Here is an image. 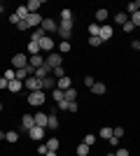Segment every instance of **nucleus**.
<instances>
[{"label":"nucleus","mask_w":140,"mask_h":156,"mask_svg":"<svg viewBox=\"0 0 140 156\" xmlns=\"http://www.w3.org/2000/svg\"><path fill=\"white\" fill-rule=\"evenodd\" d=\"M45 65L49 68V70H54V68H59V65H63V56H61L59 51H52V54H47V58H45Z\"/></svg>","instance_id":"f257e3e1"},{"label":"nucleus","mask_w":140,"mask_h":156,"mask_svg":"<svg viewBox=\"0 0 140 156\" xmlns=\"http://www.w3.org/2000/svg\"><path fill=\"white\" fill-rule=\"evenodd\" d=\"M59 35H61V40H68V42H70V37H73V21H61L59 23Z\"/></svg>","instance_id":"f03ea898"},{"label":"nucleus","mask_w":140,"mask_h":156,"mask_svg":"<svg viewBox=\"0 0 140 156\" xmlns=\"http://www.w3.org/2000/svg\"><path fill=\"white\" fill-rule=\"evenodd\" d=\"M12 68H14V70H23V68H28V54H14V56H12Z\"/></svg>","instance_id":"7ed1b4c3"},{"label":"nucleus","mask_w":140,"mask_h":156,"mask_svg":"<svg viewBox=\"0 0 140 156\" xmlns=\"http://www.w3.org/2000/svg\"><path fill=\"white\" fill-rule=\"evenodd\" d=\"M45 100H47L45 91H33V93H28V103L35 105V107H42V105H45Z\"/></svg>","instance_id":"20e7f679"},{"label":"nucleus","mask_w":140,"mask_h":156,"mask_svg":"<svg viewBox=\"0 0 140 156\" xmlns=\"http://www.w3.org/2000/svg\"><path fill=\"white\" fill-rule=\"evenodd\" d=\"M23 89H28L31 93H33V91H42V84H40V79H38V77L31 75V77L23 79Z\"/></svg>","instance_id":"39448f33"},{"label":"nucleus","mask_w":140,"mask_h":156,"mask_svg":"<svg viewBox=\"0 0 140 156\" xmlns=\"http://www.w3.org/2000/svg\"><path fill=\"white\" fill-rule=\"evenodd\" d=\"M40 65H45V56H42V54H38V56H28V72H31V75H33Z\"/></svg>","instance_id":"423d86ee"},{"label":"nucleus","mask_w":140,"mask_h":156,"mask_svg":"<svg viewBox=\"0 0 140 156\" xmlns=\"http://www.w3.org/2000/svg\"><path fill=\"white\" fill-rule=\"evenodd\" d=\"M40 44V51H45V54H52L54 51V47H56V42L52 40V35H45V37L38 42Z\"/></svg>","instance_id":"0eeeda50"},{"label":"nucleus","mask_w":140,"mask_h":156,"mask_svg":"<svg viewBox=\"0 0 140 156\" xmlns=\"http://www.w3.org/2000/svg\"><path fill=\"white\" fill-rule=\"evenodd\" d=\"M40 28L45 30V35H54V33H59V23H56L54 19H45Z\"/></svg>","instance_id":"6e6552de"},{"label":"nucleus","mask_w":140,"mask_h":156,"mask_svg":"<svg viewBox=\"0 0 140 156\" xmlns=\"http://www.w3.org/2000/svg\"><path fill=\"white\" fill-rule=\"evenodd\" d=\"M42 21H45V16H40L38 12H33V14H28L26 23H28V28H40V26H42Z\"/></svg>","instance_id":"1a4fd4ad"},{"label":"nucleus","mask_w":140,"mask_h":156,"mask_svg":"<svg viewBox=\"0 0 140 156\" xmlns=\"http://www.w3.org/2000/svg\"><path fill=\"white\" fill-rule=\"evenodd\" d=\"M40 84H42V91H54V89H56V79L52 77V75H49V77H45V79H40Z\"/></svg>","instance_id":"9d476101"},{"label":"nucleus","mask_w":140,"mask_h":156,"mask_svg":"<svg viewBox=\"0 0 140 156\" xmlns=\"http://www.w3.org/2000/svg\"><path fill=\"white\" fill-rule=\"evenodd\" d=\"M33 119H35V126H40V128H47V124H49V114H45V112L33 114Z\"/></svg>","instance_id":"9b49d317"},{"label":"nucleus","mask_w":140,"mask_h":156,"mask_svg":"<svg viewBox=\"0 0 140 156\" xmlns=\"http://www.w3.org/2000/svg\"><path fill=\"white\" fill-rule=\"evenodd\" d=\"M112 35H114L112 26H100V33H98V37L103 40V42H107V40H112Z\"/></svg>","instance_id":"f8f14e48"},{"label":"nucleus","mask_w":140,"mask_h":156,"mask_svg":"<svg viewBox=\"0 0 140 156\" xmlns=\"http://www.w3.org/2000/svg\"><path fill=\"white\" fill-rule=\"evenodd\" d=\"M33 126H35L33 114H23V117H21V128H23V130H31Z\"/></svg>","instance_id":"ddd939ff"},{"label":"nucleus","mask_w":140,"mask_h":156,"mask_svg":"<svg viewBox=\"0 0 140 156\" xmlns=\"http://www.w3.org/2000/svg\"><path fill=\"white\" fill-rule=\"evenodd\" d=\"M45 130H47V128H40V126H33V128L28 130V135L33 137V140H38V142H40L42 137H45Z\"/></svg>","instance_id":"4468645a"},{"label":"nucleus","mask_w":140,"mask_h":156,"mask_svg":"<svg viewBox=\"0 0 140 156\" xmlns=\"http://www.w3.org/2000/svg\"><path fill=\"white\" fill-rule=\"evenodd\" d=\"M70 86H73V82H70V77H61V79H56V89H61V91H68V89H70Z\"/></svg>","instance_id":"2eb2a0df"},{"label":"nucleus","mask_w":140,"mask_h":156,"mask_svg":"<svg viewBox=\"0 0 140 156\" xmlns=\"http://www.w3.org/2000/svg\"><path fill=\"white\" fill-rule=\"evenodd\" d=\"M47 128H49V130H56V128H59V117H56V110L49 112V124H47Z\"/></svg>","instance_id":"dca6fc26"},{"label":"nucleus","mask_w":140,"mask_h":156,"mask_svg":"<svg viewBox=\"0 0 140 156\" xmlns=\"http://www.w3.org/2000/svg\"><path fill=\"white\" fill-rule=\"evenodd\" d=\"M49 75H52V70H49L47 65H40V68L33 72V77H38V79H45V77H49Z\"/></svg>","instance_id":"f3484780"},{"label":"nucleus","mask_w":140,"mask_h":156,"mask_svg":"<svg viewBox=\"0 0 140 156\" xmlns=\"http://www.w3.org/2000/svg\"><path fill=\"white\" fill-rule=\"evenodd\" d=\"M26 51H28V56H38V54H40V44L31 40V42L26 44Z\"/></svg>","instance_id":"a211bd4d"},{"label":"nucleus","mask_w":140,"mask_h":156,"mask_svg":"<svg viewBox=\"0 0 140 156\" xmlns=\"http://www.w3.org/2000/svg\"><path fill=\"white\" fill-rule=\"evenodd\" d=\"M21 89H23V82H19V79H12V82L7 84V91H12V93H19Z\"/></svg>","instance_id":"6ab92c4d"},{"label":"nucleus","mask_w":140,"mask_h":156,"mask_svg":"<svg viewBox=\"0 0 140 156\" xmlns=\"http://www.w3.org/2000/svg\"><path fill=\"white\" fill-rule=\"evenodd\" d=\"M105 91H107V86L103 84V82H96V84L91 86V93H93V96H103Z\"/></svg>","instance_id":"aec40b11"},{"label":"nucleus","mask_w":140,"mask_h":156,"mask_svg":"<svg viewBox=\"0 0 140 156\" xmlns=\"http://www.w3.org/2000/svg\"><path fill=\"white\" fill-rule=\"evenodd\" d=\"M63 98H66L68 103H75V100H77V89H75V86H70L68 91H63Z\"/></svg>","instance_id":"412c9836"},{"label":"nucleus","mask_w":140,"mask_h":156,"mask_svg":"<svg viewBox=\"0 0 140 156\" xmlns=\"http://www.w3.org/2000/svg\"><path fill=\"white\" fill-rule=\"evenodd\" d=\"M14 14H16V19H19V21H26L31 12H28V7H26V5H21V7H16V12H14Z\"/></svg>","instance_id":"4be33fe9"},{"label":"nucleus","mask_w":140,"mask_h":156,"mask_svg":"<svg viewBox=\"0 0 140 156\" xmlns=\"http://www.w3.org/2000/svg\"><path fill=\"white\" fill-rule=\"evenodd\" d=\"M42 5H45V0H31V2H26V7H28V12H31V14L38 12Z\"/></svg>","instance_id":"5701e85b"},{"label":"nucleus","mask_w":140,"mask_h":156,"mask_svg":"<svg viewBox=\"0 0 140 156\" xmlns=\"http://www.w3.org/2000/svg\"><path fill=\"white\" fill-rule=\"evenodd\" d=\"M47 149L49 151H59V147H61V142H59V137H49V140H47Z\"/></svg>","instance_id":"b1692460"},{"label":"nucleus","mask_w":140,"mask_h":156,"mask_svg":"<svg viewBox=\"0 0 140 156\" xmlns=\"http://www.w3.org/2000/svg\"><path fill=\"white\" fill-rule=\"evenodd\" d=\"M98 137H103V140H107V142H110V140H112V128H110V126H103V128H100V133H98Z\"/></svg>","instance_id":"393cba45"},{"label":"nucleus","mask_w":140,"mask_h":156,"mask_svg":"<svg viewBox=\"0 0 140 156\" xmlns=\"http://www.w3.org/2000/svg\"><path fill=\"white\" fill-rule=\"evenodd\" d=\"M89 149H91V147H89V144H77V149H75V154L77 156H89Z\"/></svg>","instance_id":"a878e982"},{"label":"nucleus","mask_w":140,"mask_h":156,"mask_svg":"<svg viewBox=\"0 0 140 156\" xmlns=\"http://www.w3.org/2000/svg\"><path fill=\"white\" fill-rule=\"evenodd\" d=\"M126 21H128L126 12H117V14H114V23H119V26H124Z\"/></svg>","instance_id":"bb28decb"},{"label":"nucleus","mask_w":140,"mask_h":156,"mask_svg":"<svg viewBox=\"0 0 140 156\" xmlns=\"http://www.w3.org/2000/svg\"><path fill=\"white\" fill-rule=\"evenodd\" d=\"M107 19V9L105 7H100V9H96V23H100V21Z\"/></svg>","instance_id":"cd10ccee"},{"label":"nucleus","mask_w":140,"mask_h":156,"mask_svg":"<svg viewBox=\"0 0 140 156\" xmlns=\"http://www.w3.org/2000/svg\"><path fill=\"white\" fill-rule=\"evenodd\" d=\"M42 37H45V30H42V28H33V35H31V40H33V42H40Z\"/></svg>","instance_id":"c85d7f7f"},{"label":"nucleus","mask_w":140,"mask_h":156,"mask_svg":"<svg viewBox=\"0 0 140 156\" xmlns=\"http://www.w3.org/2000/svg\"><path fill=\"white\" fill-rule=\"evenodd\" d=\"M56 47H59V54H68L70 51V42H68V40H61Z\"/></svg>","instance_id":"c756f323"},{"label":"nucleus","mask_w":140,"mask_h":156,"mask_svg":"<svg viewBox=\"0 0 140 156\" xmlns=\"http://www.w3.org/2000/svg\"><path fill=\"white\" fill-rule=\"evenodd\" d=\"M52 75H54V79L66 77V68H63V65H59V68H54V70H52Z\"/></svg>","instance_id":"7c9ffc66"},{"label":"nucleus","mask_w":140,"mask_h":156,"mask_svg":"<svg viewBox=\"0 0 140 156\" xmlns=\"http://www.w3.org/2000/svg\"><path fill=\"white\" fill-rule=\"evenodd\" d=\"M98 33H100V23H91L89 26V37H98Z\"/></svg>","instance_id":"2f4dec72"},{"label":"nucleus","mask_w":140,"mask_h":156,"mask_svg":"<svg viewBox=\"0 0 140 156\" xmlns=\"http://www.w3.org/2000/svg\"><path fill=\"white\" fill-rule=\"evenodd\" d=\"M61 21H73V12H70L68 7H63V9H61Z\"/></svg>","instance_id":"473e14b6"},{"label":"nucleus","mask_w":140,"mask_h":156,"mask_svg":"<svg viewBox=\"0 0 140 156\" xmlns=\"http://www.w3.org/2000/svg\"><path fill=\"white\" fill-rule=\"evenodd\" d=\"M2 77H5L7 82H12V79H16V70H14V68H7V70H5V75H2Z\"/></svg>","instance_id":"72a5a7b5"},{"label":"nucleus","mask_w":140,"mask_h":156,"mask_svg":"<svg viewBox=\"0 0 140 156\" xmlns=\"http://www.w3.org/2000/svg\"><path fill=\"white\" fill-rule=\"evenodd\" d=\"M5 140L7 142H16V140H19V133H16V130H9V133H5Z\"/></svg>","instance_id":"f704fd0d"},{"label":"nucleus","mask_w":140,"mask_h":156,"mask_svg":"<svg viewBox=\"0 0 140 156\" xmlns=\"http://www.w3.org/2000/svg\"><path fill=\"white\" fill-rule=\"evenodd\" d=\"M26 77H31V72H28V68H23V70H16V79H19V82H23Z\"/></svg>","instance_id":"c9c22d12"},{"label":"nucleus","mask_w":140,"mask_h":156,"mask_svg":"<svg viewBox=\"0 0 140 156\" xmlns=\"http://www.w3.org/2000/svg\"><path fill=\"white\" fill-rule=\"evenodd\" d=\"M52 98L56 100V103H61V100H63V91H61V89H54V91H52Z\"/></svg>","instance_id":"e433bc0d"},{"label":"nucleus","mask_w":140,"mask_h":156,"mask_svg":"<svg viewBox=\"0 0 140 156\" xmlns=\"http://www.w3.org/2000/svg\"><path fill=\"white\" fill-rule=\"evenodd\" d=\"M112 137H117V140H121V137H124V128H121V126H117V128H112Z\"/></svg>","instance_id":"4c0bfd02"},{"label":"nucleus","mask_w":140,"mask_h":156,"mask_svg":"<svg viewBox=\"0 0 140 156\" xmlns=\"http://www.w3.org/2000/svg\"><path fill=\"white\" fill-rule=\"evenodd\" d=\"M126 12H128V14H135V12H140V9H138V2H128V5H126Z\"/></svg>","instance_id":"58836bf2"},{"label":"nucleus","mask_w":140,"mask_h":156,"mask_svg":"<svg viewBox=\"0 0 140 156\" xmlns=\"http://www.w3.org/2000/svg\"><path fill=\"white\" fill-rule=\"evenodd\" d=\"M56 107H59L61 112H68V107H70V103H68L66 98H63V100H61V103H56Z\"/></svg>","instance_id":"ea45409f"},{"label":"nucleus","mask_w":140,"mask_h":156,"mask_svg":"<svg viewBox=\"0 0 140 156\" xmlns=\"http://www.w3.org/2000/svg\"><path fill=\"white\" fill-rule=\"evenodd\" d=\"M93 84H96V79H93L91 75H87V77H84V86H87V89H91Z\"/></svg>","instance_id":"a19ab883"},{"label":"nucleus","mask_w":140,"mask_h":156,"mask_svg":"<svg viewBox=\"0 0 140 156\" xmlns=\"http://www.w3.org/2000/svg\"><path fill=\"white\" fill-rule=\"evenodd\" d=\"M121 28H124V33H133V30H135V26L131 23V19H128V21H126V23H124Z\"/></svg>","instance_id":"79ce46f5"},{"label":"nucleus","mask_w":140,"mask_h":156,"mask_svg":"<svg viewBox=\"0 0 140 156\" xmlns=\"http://www.w3.org/2000/svg\"><path fill=\"white\" fill-rule=\"evenodd\" d=\"M89 44H91V47H100V44H103V40H100V37H89Z\"/></svg>","instance_id":"37998d69"},{"label":"nucleus","mask_w":140,"mask_h":156,"mask_svg":"<svg viewBox=\"0 0 140 156\" xmlns=\"http://www.w3.org/2000/svg\"><path fill=\"white\" fill-rule=\"evenodd\" d=\"M93 142H96V135H91V133H89V135H84V144H89V147H91Z\"/></svg>","instance_id":"c03bdc74"},{"label":"nucleus","mask_w":140,"mask_h":156,"mask_svg":"<svg viewBox=\"0 0 140 156\" xmlns=\"http://www.w3.org/2000/svg\"><path fill=\"white\" fill-rule=\"evenodd\" d=\"M131 23H133V26H140V12L131 14Z\"/></svg>","instance_id":"a18cd8bd"},{"label":"nucleus","mask_w":140,"mask_h":156,"mask_svg":"<svg viewBox=\"0 0 140 156\" xmlns=\"http://www.w3.org/2000/svg\"><path fill=\"white\" fill-rule=\"evenodd\" d=\"M131 49H135V51H140V40H133V42H131Z\"/></svg>","instance_id":"49530a36"},{"label":"nucleus","mask_w":140,"mask_h":156,"mask_svg":"<svg viewBox=\"0 0 140 156\" xmlns=\"http://www.w3.org/2000/svg\"><path fill=\"white\" fill-rule=\"evenodd\" d=\"M9 23H12V26H19V19H16V14H12V16H9Z\"/></svg>","instance_id":"de8ad7c7"},{"label":"nucleus","mask_w":140,"mask_h":156,"mask_svg":"<svg viewBox=\"0 0 140 156\" xmlns=\"http://www.w3.org/2000/svg\"><path fill=\"white\" fill-rule=\"evenodd\" d=\"M114 156H131V154H128V149H117V154H114Z\"/></svg>","instance_id":"09e8293b"},{"label":"nucleus","mask_w":140,"mask_h":156,"mask_svg":"<svg viewBox=\"0 0 140 156\" xmlns=\"http://www.w3.org/2000/svg\"><path fill=\"white\" fill-rule=\"evenodd\" d=\"M77 110H80V105H77V103H70V107H68V112H77Z\"/></svg>","instance_id":"8fccbe9b"},{"label":"nucleus","mask_w":140,"mask_h":156,"mask_svg":"<svg viewBox=\"0 0 140 156\" xmlns=\"http://www.w3.org/2000/svg\"><path fill=\"white\" fill-rule=\"evenodd\" d=\"M16 28H19V30H28V23H26V21H19V26H16Z\"/></svg>","instance_id":"3c124183"},{"label":"nucleus","mask_w":140,"mask_h":156,"mask_svg":"<svg viewBox=\"0 0 140 156\" xmlns=\"http://www.w3.org/2000/svg\"><path fill=\"white\" fill-rule=\"evenodd\" d=\"M47 151H49V149H47V144H40V147H38V154H47Z\"/></svg>","instance_id":"603ef678"},{"label":"nucleus","mask_w":140,"mask_h":156,"mask_svg":"<svg viewBox=\"0 0 140 156\" xmlns=\"http://www.w3.org/2000/svg\"><path fill=\"white\" fill-rule=\"evenodd\" d=\"M7 84H9V82H7L5 77H0V89H7Z\"/></svg>","instance_id":"864d4df0"},{"label":"nucleus","mask_w":140,"mask_h":156,"mask_svg":"<svg viewBox=\"0 0 140 156\" xmlns=\"http://www.w3.org/2000/svg\"><path fill=\"white\" fill-rule=\"evenodd\" d=\"M45 156H59V154H56V151H47Z\"/></svg>","instance_id":"5fc2aeb1"},{"label":"nucleus","mask_w":140,"mask_h":156,"mask_svg":"<svg viewBox=\"0 0 140 156\" xmlns=\"http://www.w3.org/2000/svg\"><path fill=\"white\" fill-rule=\"evenodd\" d=\"M0 140H5V130H0Z\"/></svg>","instance_id":"6e6d98bb"},{"label":"nucleus","mask_w":140,"mask_h":156,"mask_svg":"<svg viewBox=\"0 0 140 156\" xmlns=\"http://www.w3.org/2000/svg\"><path fill=\"white\" fill-rule=\"evenodd\" d=\"M135 2H138V9H140V0H135Z\"/></svg>","instance_id":"4d7b16f0"},{"label":"nucleus","mask_w":140,"mask_h":156,"mask_svg":"<svg viewBox=\"0 0 140 156\" xmlns=\"http://www.w3.org/2000/svg\"><path fill=\"white\" fill-rule=\"evenodd\" d=\"M0 112H2V103H0Z\"/></svg>","instance_id":"13d9d810"},{"label":"nucleus","mask_w":140,"mask_h":156,"mask_svg":"<svg viewBox=\"0 0 140 156\" xmlns=\"http://www.w3.org/2000/svg\"><path fill=\"white\" fill-rule=\"evenodd\" d=\"M105 156H114V154H105Z\"/></svg>","instance_id":"bf43d9fd"}]
</instances>
